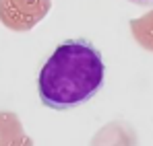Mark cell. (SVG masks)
<instances>
[{
  "label": "cell",
  "mask_w": 153,
  "mask_h": 146,
  "mask_svg": "<svg viewBox=\"0 0 153 146\" xmlns=\"http://www.w3.org/2000/svg\"><path fill=\"white\" fill-rule=\"evenodd\" d=\"M105 80L102 51L89 39H66L52 51L37 76L42 103L54 111H68L95 97Z\"/></svg>",
  "instance_id": "1"
},
{
  "label": "cell",
  "mask_w": 153,
  "mask_h": 146,
  "mask_svg": "<svg viewBox=\"0 0 153 146\" xmlns=\"http://www.w3.org/2000/svg\"><path fill=\"white\" fill-rule=\"evenodd\" d=\"M50 10V0H0V21L13 31H29Z\"/></svg>",
  "instance_id": "2"
},
{
  "label": "cell",
  "mask_w": 153,
  "mask_h": 146,
  "mask_svg": "<svg viewBox=\"0 0 153 146\" xmlns=\"http://www.w3.org/2000/svg\"><path fill=\"white\" fill-rule=\"evenodd\" d=\"M128 2L139 4V6H151V4H153V0H128Z\"/></svg>",
  "instance_id": "3"
}]
</instances>
